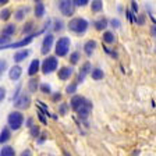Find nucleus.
I'll use <instances>...</instances> for the list:
<instances>
[{"mask_svg":"<svg viewBox=\"0 0 156 156\" xmlns=\"http://www.w3.org/2000/svg\"><path fill=\"white\" fill-rule=\"evenodd\" d=\"M39 133H41V131H39V127L38 126H34L32 128H29V134H31V136H32V138H36V136L39 135Z\"/></svg>","mask_w":156,"mask_h":156,"instance_id":"c756f323","label":"nucleus"},{"mask_svg":"<svg viewBox=\"0 0 156 156\" xmlns=\"http://www.w3.org/2000/svg\"><path fill=\"white\" fill-rule=\"evenodd\" d=\"M74 3L70 2V0H62V2H58V9L62 11L63 16L66 17H70L74 14Z\"/></svg>","mask_w":156,"mask_h":156,"instance_id":"423d86ee","label":"nucleus"},{"mask_svg":"<svg viewBox=\"0 0 156 156\" xmlns=\"http://www.w3.org/2000/svg\"><path fill=\"white\" fill-rule=\"evenodd\" d=\"M66 112H67V105L62 103L60 105V114H66Z\"/></svg>","mask_w":156,"mask_h":156,"instance_id":"58836bf2","label":"nucleus"},{"mask_svg":"<svg viewBox=\"0 0 156 156\" xmlns=\"http://www.w3.org/2000/svg\"><path fill=\"white\" fill-rule=\"evenodd\" d=\"M39 80L38 78H32V80H29L28 81V89H29V92H36V89H38V87H39ZM41 88V87H39Z\"/></svg>","mask_w":156,"mask_h":156,"instance_id":"412c9836","label":"nucleus"},{"mask_svg":"<svg viewBox=\"0 0 156 156\" xmlns=\"http://www.w3.org/2000/svg\"><path fill=\"white\" fill-rule=\"evenodd\" d=\"M29 11L28 7H21V9H18L16 11V14H14V17H16L17 21H21V20H24V17H25V14Z\"/></svg>","mask_w":156,"mask_h":156,"instance_id":"aec40b11","label":"nucleus"},{"mask_svg":"<svg viewBox=\"0 0 156 156\" xmlns=\"http://www.w3.org/2000/svg\"><path fill=\"white\" fill-rule=\"evenodd\" d=\"M39 67H41V62H39L38 58H35V60H32L31 62V64H29V67H28V75H35L36 73L39 71Z\"/></svg>","mask_w":156,"mask_h":156,"instance_id":"dca6fc26","label":"nucleus"},{"mask_svg":"<svg viewBox=\"0 0 156 156\" xmlns=\"http://www.w3.org/2000/svg\"><path fill=\"white\" fill-rule=\"evenodd\" d=\"M14 32H16V25H14V24H7V25L3 28V32H2V35L10 38V36L13 35Z\"/></svg>","mask_w":156,"mask_h":156,"instance_id":"a211bd4d","label":"nucleus"},{"mask_svg":"<svg viewBox=\"0 0 156 156\" xmlns=\"http://www.w3.org/2000/svg\"><path fill=\"white\" fill-rule=\"evenodd\" d=\"M53 28H55L56 32H57V31H62V29H63V23H62V20H56V21H55V27H53Z\"/></svg>","mask_w":156,"mask_h":156,"instance_id":"473e14b6","label":"nucleus"},{"mask_svg":"<svg viewBox=\"0 0 156 156\" xmlns=\"http://www.w3.org/2000/svg\"><path fill=\"white\" fill-rule=\"evenodd\" d=\"M126 14H127V18H128V21H130V23L136 21V17H134V14H133V11H131V10H127Z\"/></svg>","mask_w":156,"mask_h":156,"instance_id":"72a5a7b5","label":"nucleus"},{"mask_svg":"<svg viewBox=\"0 0 156 156\" xmlns=\"http://www.w3.org/2000/svg\"><path fill=\"white\" fill-rule=\"evenodd\" d=\"M73 3L77 7H84V6H87L89 2H88V0H73Z\"/></svg>","mask_w":156,"mask_h":156,"instance_id":"2f4dec72","label":"nucleus"},{"mask_svg":"<svg viewBox=\"0 0 156 156\" xmlns=\"http://www.w3.org/2000/svg\"><path fill=\"white\" fill-rule=\"evenodd\" d=\"M29 103H31V98H29V95L23 94L16 102H14V106H16L17 109H20V110H25V109L29 107Z\"/></svg>","mask_w":156,"mask_h":156,"instance_id":"0eeeda50","label":"nucleus"},{"mask_svg":"<svg viewBox=\"0 0 156 156\" xmlns=\"http://www.w3.org/2000/svg\"><path fill=\"white\" fill-rule=\"evenodd\" d=\"M0 156H16V152L11 146H3L0 151Z\"/></svg>","mask_w":156,"mask_h":156,"instance_id":"5701e85b","label":"nucleus"},{"mask_svg":"<svg viewBox=\"0 0 156 156\" xmlns=\"http://www.w3.org/2000/svg\"><path fill=\"white\" fill-rule=\"evenodd\" d=\"M9 140H10V130L7 127H4L3 130H2V134H0V142L6 144Z\"/></svg>","mask_w":156,"mask_h":156,"instance_id":"4be33fe9","label":"nucleus"},{"mask_svg":"<svg viewBox=\"0 0 156 156\" xmlns=\"http://www.w3.org/2000/svg\"><path fill=\"white\" fill-rule=\"evenodd\" d=\"M87 102V99H85L84 96H81V95H75V96L71 98V101H70V105H71L73 110L74 112H78V109L82 106V105Z\"/></svg>","mask_w":156,"mask_h":156,"instance_id":"9b49d317","label":"nucleus"},{"mask_svg":"<svg viewBox=\"0 0 156 156\" xmlns=\"http://www.w3.org/2000/svg\"><path fill=\"white\" fill-rule=\"evenodd\" d=\"M91 70H92L91 63H89V62L84 63V66L81 67V71H80V74H78V77H77V84H81V82L85 80V77L89 74V71H91Z\"/></svg>","mask_w":156,"mask_h":156,"instance_id":"9d476101","label":"nucleus"},{"mask_svg":"<svg viewBox=\"0 0 156 156\" xmlns=\"http://www.w3.org/2000/svg\"><path fill=\"white\" fill-rule=\"evenodd\" d=\"M136 23H138V24H144V17H140V18L136 20Z\"/></svg>","mask_w":156,"mask_h":156,"instance_id":"de8ad7c7","label":"nucleus"},{"mask_svg":"<svg viewBox=\"0 0 156 156\" xmlns=\"http://www.w3.org/2000/svg\"><path fill=\"white\" fill-rule=\"evenodd\" d=\"M92 78H94L95 81H99V80H102L103 78V70H101V68H94L91 73Z\"/></svg>","mask_w":156,"mask_h":156,"instance_id":"b1692460","label":"nucleus"},{"mask_svg":"<svg viewBox=\"0 0 156 156\" xmlns=\"http://www.w3.org/2000/svg\"><path fill=\"white\" fill-rule=\"evenodd\" d=\"M32 28H34V24H32V23H28V24H25V27L23 28V32H24V34H28Z\"/></svg>","mask_w":156,"mask_h":156,"instance_id":"c9c22d12","label":"nucleus"},{"mask_svg":"<svg viewBox=\"0 0 156 156\" xmlns=\"http://www.w3.org/2000/svg\"><path fill=\"white\" fill-rule=\"evenodd\" d=\"M41 91H42V94H45V95H50L52 94V88H50L49 84H41Z\"/></svg>","mask_w":156,"mask_h":156,"instance_id":"bb28decb","label":"nucleus"},{"mask_svg":"<svg viewBox=\"0 0 156 156\" xmlns=\"http://www.w3.org/2000/svg\"><path fill=\"white\" fill-rule=\"evenodd\" d=\"M60 99H62V94H58V92H57V94L53 95V101H55V102L60 101Z\"/></svg>","mask_w":156,"mask_h":156,"instance_id":"37998d69","label":"nucleus"},{"mask_svg":"<svg viewBox=\"0 0 156 156\" xmlns=\"http://www.w3.org/2000/svg\"><path fill=\"white\" fill-rule=\"evenodd\" d=\"M103 41L106 43H113L114 41H116V36H114L113 32H110V31H106V32L103 34Z\"/></svg>","mask_w":156,"mask_h":156,"instance_id":"a878e982","label":"nucleus"},{"mask_svg":"<svg viewBox=\"0 0 156 156\" xmlns=\"http://www.w3.org/2000/svg\"><path fill=\"white\" fill-rule=\"evenodd\" d=\"M9 3V0H2V2H0V4H2V6H3V4H7Z\"/></svg>","mask_w":156,"mask_h":156,"instance_id":"09e8293b","label":"nucleus"},{"mask_svg":"<svg viewBox=\"0 0 156 156\" xmlns=\"http://www.w3.org/2000/svg\"><path fill=\"white\" fill-rule=\"evenodd\" d=\"M20 156H32V152H31V149H25L21 152V155Z\"/></svg>","mask_w":156,"mask_h":156,"instance_id":"a19ab883","label":"nucleus"},{"mask_svg":"<svg viewBox=\"0 0 156 156\" xmlns=\"http://www.w3.org/2000/svg\"><path fill=\"white\" fill-rule=\"evenodd\" d=\"M27 127H29V128H32L34 124H32V119H28L27 120Z\"/></svg>","mask_w":156,"mask_h":156,"instance_id":"a18cd8bd","label":"nucleus"},{"mask_svg":"<svg viewBox=\"0 0 156 156\" xmlns=\"http://www.w3.org/2000/svg\"><path fill=\"white\" fill-rule=\"evenodd\" d=\"M78 60H80V53L78 52L71 53V56H70V62H71V64H77Z\"/></svg>","mask_w":156,"mask_h":156,"instance_id":"7c9ffc66","label":"nucleus"},{"mask_svg":"<svg viewBox=\"0 0 156 156\" xmlns=\"http://www.w3.org/2000/svg\"><path fill=\"white\" fill-rule=\"evenodd\" d=\"M7 123H9L11 130H18L20 127L23 126L24 123V114L21 112H11L7 117Z\"/></svg>","mask_w":156,"mask_h":156,"instance_id":"f03ea898","label":"nucleus"},{"mask_svg":"<svg viewBox=\"0 0 156 156\" xmlns=\"http://www.w3.org/2000/svg\"><path fill=\"white\" fill-rule=\"evenodd\" d=\"M91 112H92V103L89 101H87L81 107H80V109H78L77 114H78V117H80L81 120H87L88 116L91 114Z\"/></svg>","mask_w":156,"mask_h":156,"instance_id":"1a4fd4ad","label":"nucleus"},{"mask_svg":"<svg viewBox=\"0 0 156 156\" xmlns=\"http://www.w3.org/2000/svg\"><path fill=\"white\" fill-rule=\"evenodd\" d=\"M110 25L113 27V28H120V25H121L120 20H117V18H113V20H110Z\"/></svg>","mask_w":156,"mask_h":156,"instance_id":"f704fd0d","label":"nucleus"},{"mask_svg":"<svg viewBox=\"0 0 156 156\" xmlns=\"http://www.w3.org/2000/svg\"><path fill=\"white\" fill-rule=\"evenodd\" d=\"M45 140H46V135H45V134H42V135H41V138L38 140V142H39V144H42Z\"/></svg>","mask_w":156,"mask_h":156,"instance_id":"49530a36","label":"nucleus"},{"mask_svg":"<svg viewBox=\"0 0 156 156\" xmlns=\"http://www.w3.org/2000/svg\"><path fill=\"white\" fill-rule=\"evenodd\" d=\"M102 9H103V3H102L101 0H95V2H92L91 10L94 11V13H99Z\"/></svg>","mask_w":156,"mask_h":156,"instance_id":"393cba45","label":"nucleus"},{"mask_svg":"<svg viewBox=\"0 0 156 156\" xmlns=\"http://www.w3.org/2000/svg\"><path fill=\"white\" fill-rule=\"evenodd\" d=\"M53 42H55V36L52 34H48V35L43 38V42H42V49H41V52L42 55H48L50 52V49L53 48Z\"/></svg>","mask_w":156,"mask_h":156,"instance_id":"6e6552de","label":"nucleus"},{"mask_svg":"<svg viewBox=\"0 0 156 156\" xmlns=\"http://www.w3.org/2000/svg\"><path fill=\"white\" fill-rule=\"evenodd\" d=\"M68 29L75 34H84L88 29V21L81 17H75L68 23Z\"/></svg>","mask_w":156,"mask_h":156,"instance_id":"f257e3e1","label":"nucleus"},{"mask_svg":"<svg viewBox=\"0 0 156 156\" xmlns=\"http://www.w3.org/2000/svg\"><path fill=\"white\" fill-rule=\"evenodd\" d=\"M42 32L43 31H39V32H36V34H31V35L23 38L21 41H18V42H14V43H10V45H7V46H3L2 50H3V49H10V48H25L27 45H29V43L32 42L35 36H38L39 34H42Z\"/></svg>","mask_w":156,"mask_h":156,"instance_id":"39448f33","label":"nucleus"},{"mask_svg":"<svg viewBox=\"0 0 156 156\" xmlns=\"http://www.w3.org/2000/svg\"><path fill=\"white\" fill-rule=\"evenodd\" d=\"M131 7H133V13H138V4H136V2H131Z\"/></svg>","mask_w":156,"mask_h":156,"instance_id":"4c0bfd02","label":"nucleus"},{"mask_svg":"<svg viewBox=\"0 0 156 156\" xmlns=\"http://www.w3.org/2000/svg\"><path fill=\"white\" fill-rule=\"evenodd\" d=\"M43 16H45V4H43V2L38 0V2H35V17L42 18Z\"/></svg>","mask_w":156,"mask_h":156,"instance_id":"2eb2a0df","label":"nucleus"},{"mask_svg":"<svg viewBox=\"0 0 156 156\" xmlns=\"http://www.w3.org/2000/svg\"><path fill=\"white\" fill-rule=\"evenodd\" d=\"M94 25H95V29H98V31H103V29L107 27V20L105 18V17H101L99 20L95 21Z\"/></svg>","mask_w":156,"mask_h":156,"instance_id":"6ab92c4d","label":"nucleus"},{"mask_svg":"<svg viewBox=\"0 0 156 156\" xmlns=\"http://www.w3.org/2000/svg\"><path fill=\"white\" fill-rule=\"evenodd\" d=\"M77 87H78L77 82H73V84H70L67 88H66V92H67L68 95H70V94H74V92H77Z\"/></svg>","mask_w":156,"mask_h":156,"instance_id":"cd10ccee","label":"nucleus"},{"mask_svg":"<svg viewBox=\"0 0 156 156\" xmlns=\"http://www.w3.org/2000/svg\"><path fill=\"white\" fill-rule=\"evenodd\" d=\"M73 73H74V68L73 67H62L60 70H58V78L60 80H63V81H66V80H68V78L73 75Z\"/></svg>","mask_w":156,"mask_h":156,"instance_id":"f8f14e48","label":"nucleus"},{"mask_svg":"<svg viewBox=\"0 0 156 156\" xmlns=\"http://www.w3.org/2000/svg\"><path fill=\"white\" fill-rule=\"evenodd\" d=\"M95 48H96V42H95L94 39L88 41V42L84 45V52H85V55H87L88 57H91L92 53L95 52Z\"/></svg>","mask_w":156,"mask_h":156,"instance_id":"4468645a","label":"nucleus"},{"mask_svg":"<svg viewBox=\"0 0 156 156\" xmlns=\"http://www.w3.org/2000/svg\"><path fill=\"white\" fill-rule=\"evenodd\" d=\"M6 67H7V63L4 62V60H2V63H0V70H2V73L6 70Z\"/></svg>","mask_w":156,"mask_h":156,"instance_id":"79ce46f5","label":"nucleus"},{"mask_svg":"<svg viewBox=\"0 0 156 156\" xmlns=\"http://www.w3.org/2000/svg\"><path fill=\"white\" fill-rule=\"evenodd\" d=\"M29 55V50H18L17 53H14V62L21 63L23 60H25Z\"/></svg>","mask_w":156,"mask_h":156,"instance_id":"f3484780","label":"nucleus"},{"mask_svg":"<svg viewBox=\"0 0 156 156\" xmlns=\"http://www.w3.org/2000/svg\"><path fill=\"white\" fill-rule=\"evenodd\" d=\"M70 38H67V36H63V38H60L57 41V43H56V48H55V52L57 56H60V57H63V56H66L68 53V50H70Z\"/></svg>","mask_w":156,"mask_h":156,"instance_id":"7ed1b4c3","label":"nucleus"},{"mask_svg":"<svg viewBox=\"0 0 156 156\" xmlns=\"http://www.w3.org/2000/svg\"><path fill=\"white\" fill-rule=\"evenodd\" d=\"M57 67H58L57 58L53 57V56H48L42 63V73L43 74H50L55 70H57Z\"/></svg>","mask_w":156,"mask_h":156,"instance_id":"20e7f679","label":"nucleus"},{"mask_svg":"<svg viewBox=\"0 0 156 156\" xmlns=\"http://www.w3.org/2000/svg\"><path fill=\"white\" fill-rule=\"evenodd\" d=\"M21 74H23V68L20 67V66H14V67L10 68V71H9V77L13 81H17L21 77Z\"/></svg>","mask_w":156,"mask_h":156,"instance_id":"ddd939ff","label":"nucleus"},{"mask_svg":"<svg viewBox=\"0 0 156 156\" xmlns=\"http://www.w3.org/2000/svg\"><path fill=\"white\" fill-rule=\"evenodd\" d=\"M4 98H6V89H4V88H0V101L3 102Z\"/></svg>","mask_w":156,"mask_h":156,"instance_id":"ea45409f","label":"nucleus"},{"mask_svg":"<svg viewBox=\"0 0 156 156\" xmlns=\"http://www.w3.org/2000/svg\"><path fill=\"white\" fill-rule=\"evenodd\" d=\"M151 35H152V36H156V24H153L152 28H151Z\"/></svg>","mask_w":156,"mask_h":156,"instance_id":"c03bdc74","label":"nucleus"},{"mask_svg":"<svg viewBox=\"0 0 156 156\" xmlns=\"http://www.w3.org/2000/svg\"><path fill=\"white\" fill-rule=\"evenodd\" d=\"M38 117H39V120L42 121L43 124H46V117H45V114H43V112L41 110V109L38 110Z\"/></svg>","mask_w":156,"mask_h":156,"instance_id":"e433bc0d","label":"nucleus"},{"mask_svg":"<svg viewBox=\"0 0 156 156\" xmlns=\"http://www.w3.org/2000/svg\"><path fill=\"white\" fill-rule=\"evenodd\" d=\"M0 14H2V16H0V17H2V20H3V21H6V20L10 18V16H11V11H10L9 9H4V10H2V13H0Z\"/></svg>","mask_w":156,"mask_h":156,"instance_id":"c85d7f7f","label":"nucleus"}]
</instances>
